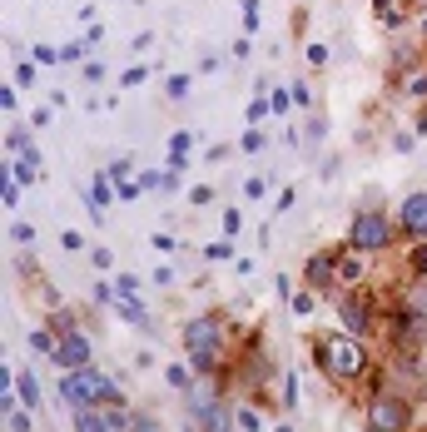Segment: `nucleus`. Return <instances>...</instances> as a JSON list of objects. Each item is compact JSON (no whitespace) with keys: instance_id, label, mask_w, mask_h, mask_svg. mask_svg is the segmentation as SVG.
Instances as JSON below:
<instances>
[{"instance_id":"1","label":"nucleus","mask_w":427,"mask_h":432,"mask_svg":"<svg viewBox=\"0 0 427 432\" xmlns=\"http://www.w3.org/2000/svg\"><path fill=\"white\" fill-rule=\"evenodd\" d=\"M318 363H323V373L333 378V383H353V378H363L368 373V353H363V343L348 333H333V338H323L318 343Z\"/></svg>"},{"instance_id":"2","label":"nucleus","mask_w":427,"mask_h":432,"mask_svg":"<svg viewBox=\"0 0 427 432\" xmlns=\"http://www.w3.org/2000/svg\"><path fill=\"white\" fill-rule=\"evenodd\" d=\"M60 398H65L70 408H95V403H109V408H114V403H124L119 388L109 383L105 373H95V368H75V373L60 383Z\"/></svg>"},{"instance_id":"3","label":"nucleus","mask_w":427,"mask_h":432,"mask_svg":"<svg viewBox=\"0 0 427 432\" xmlns=\"http://www.w3.org/2000/svg\"><path fill=\"white\" fill-rule=\"evenodd\" d=\"M184 348H189V363L199 373H214L218 358H223V323L218 318H189L184 323Z\"/></svg>"},{"instance_id":"4","label":"nucleus","mask_w":427,"mask_h":432,"mask_svg":"<svg viewBox=\"0 0 427 432\" xmlns=\"http://www.w3.org/2000/svg\"><path fill=\"white\" fill-rule=\"evenodd\" d=\"M348 243H353V248H363V253L388 248V243H393V223H388V214L363 209V214L353 218V228H348Z\"/></svg>"},{"instance_id":"5","label":"nucleus","mask_w":427,"mask_h":432,"mask_svg":"<svg viewBox=\"0 0 427 432\" xmlns=\"http://www.w3.org/2000/svg\"><path fill=\"white\" fill-rule=\"evenodd\" d=\"M408 423H413V408H408L403 398L378 393V398L368 403V428H373V432H403Z\"/></svg>"},{"instance_id":"6","label":"nucleus","mask_w":427,"mask_h":432,"mask_svg":"<svg viewBox=\"0 0 427 432\" xmlns=\"http://www.w3.org/2000/svg\"><path fill=\"white\" fill-rule=\"evenodd\" d=\"M338 318H343V328H348L353 338H363V333H368V318H373V303H368L363 293H348V298H338Z\"/></svg>"},{"instance_id":"7","label":"nucleus","mask_w":427,"mask_h":432,"mask_svg":"<svg viewBox=\"0 0 427 432\" xmlns=\"http://www.w3.org/2000/svg\"><path fill=\"white\" fill-rule=\"evenodd\" d=\"M55 363L60 368H90V343L80 338V333H70V338H60V348H55Z\"/></svg>"},{"instance_id":"8","label":"nucleus","mask_w":427,"mask_h":432,"mask_svg":"<svg viewBox=\"0 0 427 432\" xmlns=\"http://www.w3.org/2000/svg\"><path fill=\"white\" fill-rule=\"evenodd\" d=\"M403 228H408L413 238H427V194H413V199L403 204Z\"/></svg>"},{"instance_id":"9","label":"nucleus","mask_w":427,"mask_h":432,"mask_svg":"<svg viewBox=\"0 0 427 432\" xmlns=\"http://www.w3.org/2000/svg\"><path fill=\"white\" fill-rule=\"evenodd\" d=\"M333 258H338V278L343 283H358L363 278V248H338Z\"/></svg>"},{"instance_id":"10","label":"nucleus","mask_w":427,"mask_h":432,"mask_svg":"<svg viewBox=\"0 0 427 432\" xmlns=\"http://www.w3.org/2000/svg\"><path fill=\"white\" fill-rule=\"evenodd\" d=\"M75 432H114L109 413H95V408H75Z\"/></svg>"},{"instance_id":"11","label":"nucleus","mask_w":427,"mask_h":432,"mask_svg":"<svg viewBox=\"0 0 427 432\" xmlns=\"http://www.w3.org/2000/svg\"><path fill=\"white\" fill-rule=\"evenodd\" d=\"M333 273H338V258H333V253H313V258H308V283H333Z\"/></svg>"},{"instance_id":"12","label":"nucleus","mask_w":427,"mask_h":432,"mask_svg":"<svg viewBox=\"0 0 427 432\" xmlns=\"http://www.w3.org/2000/svg\"><path fill=\"white\" fill-rule=\"evenodd\" d=\"M109 199H114V189H109V179L100 174V179L90 184V214H95V218H105V204H109Z\"/></svg>"},{"instance_id":"13","label":"nucleus","mask_w":427,"mask_h":432,"mask_svg":"<svg viewBox=\"0 0 427 432\" xmlns=\"http://www.w3.org/2000/svg\"><path fill=\"white\" fill-rule=\"evenodd\" d=\"M199 423H204L209 432H233V418H228V408H218V403L199 413Z\"/></svg>"},{"instance_id":"14","label":"nucleus","mask_w":427,"mask_h":432,"mask_svg":"<svg viewBox=\"0 0 427 432\" xmlns=\"http://www.w3.org/2000/svg\"><path fill=\"white\" fill-rule=\"evenodd\" d=\"M15 393L25 398V408L40 403V383H35V373H20V378H15Z\"/></svg>"},{"instance_id":"15","label":"nucleus","mask_w":427,"mask_h":432,"mask_svg":"<svg viewBox=\"0 0 427 432\" xmlns=\"http://www.w3.org/2000/svg\"><path fill=\"white\" fill-rule=\"evenodd\" d=\"M169 388H194V378H189V368H184V363H174V368H169Z\"/></svg>"},{"instance_id":"16","label":"nucleus","mask_w":427,"mask_h":432,"mask_svg":"<svg viewBox=\"0 0 427 432\" xmlns=\"http://www.w3.org/2000/svg\"><path fill=\"white\" fill-rule=\"evenodd\" d=\"M293 313L308 318V313H313V293H293Z\"/></svg>"},{"instance_id":"17","label":"nucleus","mask_w":427,"mask_h":432,"mask_svg":"<svg viewBox=\"0 0 427 432\" xmlns=\"http://www.w3.org/2000/svg\"><path fill=\"white\" fill-rule=\"evenodd\" d=\"M5 428H10V432H30V418H25V413H15V408H10V418H5Z\"/></svg>"},{"instance_id":"18","label":"nucleus","mask_w":427,"mask_h":432,"mask_svg":"<svg viewBox=\"0 0 427 432\" xmlns=\"http://www.w3.org/2000/svg\"><path fill=\"white\" fill-rule=\"evenodd\" d=\"M50 323H55V333H60V338H70V333H75V323H70V313H55Z\"/></svg>"},{"instance_id":"19","label":"nucleus","mask_w":427,"mask_h":432,"mask_svg":"<svg viewBox=\"0 0 427 432\" xmlns=\"http://www.w3.org/2000/svg\"><path fill=\"white\" fill-rule=\"evenodd\" d=\"M109 174H114L119 184H129V159H114V164H109Z\"/></svg>"},{"instance_id":"20","label":"nucleus","mask_w":427,"mask_h":432,"mask_svg":"<svg viewBox=\"0 0 427 432\" xmlns=\"http://www.w3.org/2000/svg\"><path fill=\"white\" fill-rule=\"evenodd\" d=\"M10 238H20V243L30 248V238H35V228H30V223H15V228H10Z\"/></svg>"},{"instance_id":"21","label":"nucleus","mask_w":427,"mask_h":432,"mask_svg":"<svg viewBox=\"0 0 427 432\" xmlns=\"http://www.w3.org/2000/svg\"><path fill=\"white\" fill-rule=\"evenodd\" d=\"M119 293H129V298H134V293H139V278H134V273H119Z\"/></svg>"},{"instance_id":"22","label":"nucleus","mask_w":427,"mask_h":432,"mask_svg":"<svg viewBox=\"0 0 427 432\" xmlns=\"http://www.w3.org/2000/svg\"><path fill=\"white\" fill-rule=\"evenodd\" d=\"M243 149H248V154H253V149H263V134H258V129H248V134H243Z\"/></svg>"},{"instance_id":"23","label":"nucleus","mask_w":427,"mask_h":432,"mask_svg":"<svg viewBox=\"0 0 427 432\" xmlns=\"http://www.w3.org/2000/svg\"><path fill=\"white\" fill-rule=\"evenodd\" d=\"M30 343H35V348H40V353H55V348H60V343H50V333H35V338H30Z\"/></svg>"},{"instance_id":"24","label":"nucleus","mask_w":427,"mask_h":432,"mask_svg":"<svg viewBox=\"0 0 427 432\" xmlns=\"http://www.w3.org/2000/svg\"><path fill=\"white\" fill-rule=\"evenodd\" d=\"M408 90H413V95H427V70H423V75H413V80H408Z\"/></svg>"},{"instance_id":"25","label":"nucleus","mask_w":427,"mask_h":432,"mask_svg":"<svg viewBox=\"0 0 427 432\" xmlns=\"http://www.w3.org/2000/svg\"><path fill=\"white\" fill-rule=\"evenodd\" d=\"M413 268H423V273H427V243H418V248H413Z\"/></svg>"},{"instance_id":"26","label":"nucleus","mask_w":427,"mask_h":432,"mask_svg":"<svg viewBox=\"0 0 427 432\" xmlns=\"http://www.w3.org/2000/svg\"><path fill=\"white\" fill-rule=\"evenodd\" d=\"M243 20H248V30L258 25V5H253V0H243Z\"/></svg>"},{"instance_id":"27","label":"nucleus","mask_w":427,"mask_h":432,"mask_svg":"<svg viewBox=\"0 0 427 432\" xmlns=\"http://www.w3.org/2000/svg\"><path fill=\"white\" fill-rule=\"evenodd\" d=\"M134 432H159V423H149V418H134Z\"/></svg>"},{"instance_id":"28","label":"nucleus","mask_w":427,"mask_h":432,"mask_svg":"<svg viewBox=\"0 0 427 432\" xmlns=\"http://www.w3.org/2000/svg\"><path fill=\"white\" fill-rule=\"evenodd\" d=\"M423 35H427V20H423Z\"/></svg>"}]
</instances>
